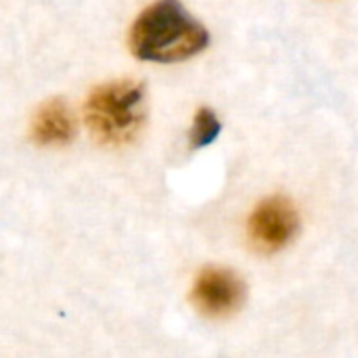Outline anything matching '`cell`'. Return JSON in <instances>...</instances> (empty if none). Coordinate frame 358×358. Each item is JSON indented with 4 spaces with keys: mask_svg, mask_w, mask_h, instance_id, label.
<instances>
[{
    "mask_svg": "<svg viewBox=\"0 0 358 358\" xmlns=\"http://www.w3.org/2000/svg\"><path fill=\"white\" fill-rule=\"evenodd\" d=\"M210 42L208 29L178 2L157 0L130 29L132 52L151 63H178L199 55Z\"/></svg>",
    "mask_w": 358,
    "mask_h": 358,
    "instance_id": "obj_1",
    "label": "cell"
},
{
    "mask_svg": "<svg viewBox=\"0 0 358 358\" xmlns=\"http://www.w3.org/2000/svg\"><path fill=\"white\" fill-rule=\"evenodd\" d=\"M191 296L197 310L203 315L224 317L239 308L243 300V283L233 271L210 266L197 275Z\"/></svg>",
    "mask_w": 358,
    "mask_h": 358,
    "instance_id": "obj_4",
    "label": "cell"
},
{
    "mask_svg": "<svg viewBox=\"0 0 358 358\" xmlns=\"http://www.w3.org/2000/svg\"><path fill=\"white\" fill-rule=\"evenodd\" d=\"M92 136L111 147L134 141L145 122V86L134 80H117L92 90L84 107Z\"/></svg>",
    "mask_w": 358,
    "mask_h": 358,
    "instance_id": "obj_2",
    "label": "cell"
},
{
    "mask_svg": "<svg viewBox=\"0 0 358 358\" xmlns=\"http://www.w3.org/2000/svg\"><path fill=\"white\" fill-rule=\"evenodd\" d=\"M298 229V210L283 195H273L260 201L248 222L250 241L262 254L281 252L296 237Z\"/></svg>",
    "mask_w": 358,
    "mask_h": 358,
    "instance_id": "obj_3",
    "label": "cell"
},
{
    "mask_svg": "<svg viewBox=\"0 0 358 358\" xmlns=\"http://www.w3.org/2000/svg\"><path fill=\"white\" fill-rule=\"evenodd\" d=\"M73 132L71 111L59 99L46 101L34 115L31 138L42 147H63L73 138Z\"/></svg>",
    "mask_w": 358,
    "mask_h": 358,
    "instance_id": "obj_5",
    "label": "cell"
},
{
    "mask_svg": "<svg viewBox=\"0 0 358 358\" xmlns=\"http://www.w3.org/2000/svg\"><path fill=\"white\" fill-rule=\"evenodd\" d=\"M220 130H222V124H220L218 115L210 107L197 109V113L193 117V124H191V132H189L191 147L201 149V147L212 145L220 136Z\"/></svg>",
    "mask_w": 358,
    "mask_h": 358,
    "instance_id": "obj_6",
    "label": "cell"
}]
</instances>
